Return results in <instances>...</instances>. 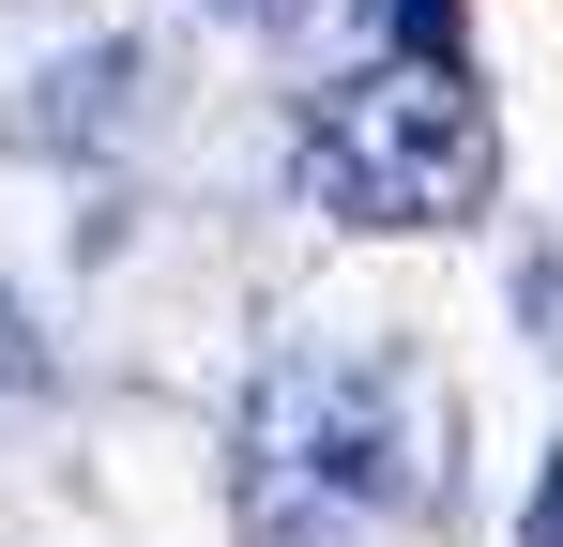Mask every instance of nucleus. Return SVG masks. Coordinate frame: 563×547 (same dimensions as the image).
Returning <instances> with one entry per match:
<instances>
[{
	"mask_svg": "<svg viewBox=\"0 0 563 547\" xmlns=\"http://www.w3.org/2000/svg\"><path fill=\"white\" fill-rule=\"evenodd\" d=\"M305 182L351 228H457L503 182V122L457 46H366L351 77L305 107Z\"/></svg>",
	"mask_w": 563,
	"mask_h": 547,
	"instance_id": "f257e3e1",
	"label": "nucleus"
},
{
	"mask_svg": "<svg viewBox=\"0 0 563 547\" xmlns=\"http://www.w3.org/2000/svg\"><path fill=\"white\" fill-rule=\"evenodd\" d=\"M366 46H457V0H366Z\"/></svg>",
	"mask_w": 563,
	"mask_h": 547,
	"instance_id": "f03ea898",
	"label": "nucleus"
},
{
	"mask_svg": "<svg viewBox=\"0 0 563 547\" xmlns=\"http://www.w3.org/2000/svg\"><path fill=\"white\" fill-rule=\"evenodd\" d=\"M198 15H229V31H289V15H320V0H198Z\"/></svg>",
	"mask_w": 563,
	"mask_h": 547,
	"instance_id": "7ed1b4c3",
	"label": "nucleus"
}]
</instances>
